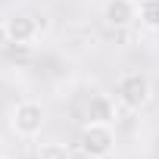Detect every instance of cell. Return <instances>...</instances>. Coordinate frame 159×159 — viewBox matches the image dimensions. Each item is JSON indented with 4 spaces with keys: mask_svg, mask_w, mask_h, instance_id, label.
<instances>
[{
    "mask_svg": "<svg viewBox=\"0 0 159 159\" xmlns=\"http://www.w3.org/2000/svg\"><path fill=\"white\" fill-rule=\"evenodd\" d=\"M7 44H10V31H7V19H0V53L7 50Z\"/></svg>",
    "mask_w": 159,
    "mask_h": 159,
    "instance_id": "9",
    "label": "cell"
},
{
    "mask_svg": "<svg viewBox=\"0 0 159 159\" xmlns=\"http://www.w3.org/2000/svg\"><path fill=\"white\" fill-rule=\"evenodd\" d=\"M0 159H10V156H3V153H0Z\"/></svg>",
    "mask_w": 159,
    "mask_h": 159,
    "instance_id": "10",
    "label": "cell"
},
{
    "mask_svg": "<svg viewBox=\"0 0 159 159\" xmlns=\"http://www.w3.org/2000/svg\"><path fill=\"white\" fill-rule=\"evenodd\" d=\"M84 116H88V122H112L116 119V97H109V94H91Z\"/></svg>",
    "mask_w": 159,
    "mask_h": 159,
    "instance_id": "6",
    "label": "cell"
},
{
    "mask_svg": "<svg viewBox=\"0 0 159 159\" xmlns=\"http://www.w3.org/2000/svg\"><path fill=\"white\" fill-rule=\"evenodd\" d=\"M7 31H10V44L28 47V44H34L41 38V22L28 13H16V16L7 19Z\"/></svg>",
    "mask_w": 159,
    "mask_h": 159,
    "instance_id": "5",
    "label": "cell"
},
{
    "mask_svg": "<svg viewBox=\"0 0 159 159\" xmlns=\"http://www.w3.org/2000/svg\"><path fill=\"white\" fill-rule=\"evenodd\" d=\"M81 150L91 159H109L116 153V131L109 122H88L81 128Z\"/></svg>",
    "mask_w": 159,
    "mask_h": 159,
    "instance_id": "3",
    "label": "cell"
},
{
    "mask_svg": "<svg viewBox=\"0 0 159 159\" xmlns=\"http://www.w3.org/2000/svg\"><path fill=\"white\" fill-rule=\"evenodd\" d=\"M112 94H116V103H119L122 109L137 112V109H143V106L150 103V97H153V81H150V75H143V72H137V69H128V72L119 75Z\"/></svg>",
    "mask_w": 159,
    "mask_h": 159,
    "instance_id": "1",
    "label": "cell"
},
{
    "mask_svg": "<svg viewBox=\"0 0 159 159\" xmlns=\"http://www.w3.org/2000/svg\"><path fill=\"white\" fill-rule=\"evenodd\" d=\"M100 16L109 28H131L134 22H140V3L137 0H103Z\"/></svg>",
    "mask_w": 159,
    "mask_h": 159,
    "instance_id": "4",
    "label": "cell"
},
{
    "mask_svg": "<svg viewBox=\"0 0 159 159\" xmlns=\"http://www.w3.org/2000/svg\"><path fill=\"white\" fill-rule=\"evenodd\" d=\"M10 128H13V134L22 137V140L38 137L41 128H44V106H41L38 100H19V103L13 106V112H10Z\"/></svg>",
    "mask_w": 159,
    "mask_h": 159,
    "instance_id": "2",
    "label": "cell"
},
{
    "mask_svg": "<svg viewBox=\"0 0 159 159\" xmlns=\"http://www.w3.org/2000/svg\"><path fill=\"white\" fill-rule=\"evenodd\" d=\"M137 3H140V22L159 31V0H137Z\"/></svg>",
    "mask_w": 159,
    "mask_h": 159,
    "instance_id": "8",
    "label": "cell"
},
{
    "mask_svg": "<svg viewBox=\"0 0 159 159\" xmlns=\"http://www.w3.org/2000/svg\"><path fill=\"white\" fill-rule=\"evenodd\" d=\"M34 159H72V153H69L66 143H59V140H47V143L38 147V156H34Z\"/></svg>",
    "mask_w": 159,
    "mask_h": 159,
    "instance_id": "7",
    "label": "cell"
}]
</instances>
